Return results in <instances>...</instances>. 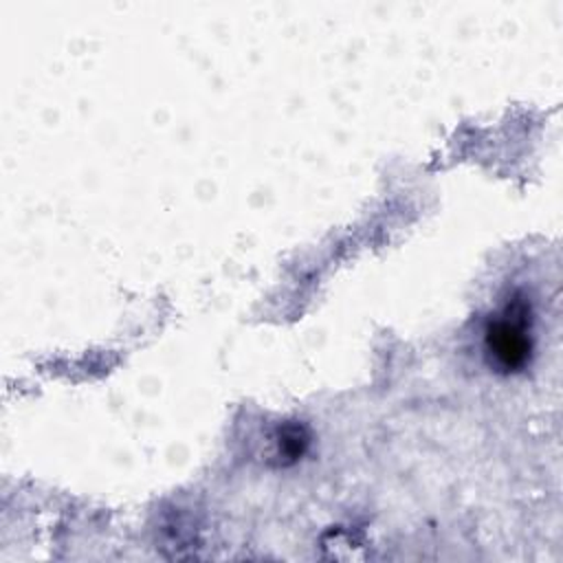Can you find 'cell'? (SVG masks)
I'll list each match as a JSON object with an SVG mask.
<instances>
[{
	"instance_id": "2",
	"label": "cell",
	"mask_w": 563,
	"mask_h": 563,
	"mask_svg": "<svg viewBox=\"0 0 563 563\" xmlns=\"http://www.w3.org/2000/svg\"><path fill=\"white\" fill-rule=\"evenodd\" d=\"M308 442H310V438H308V433H306V429L301 424H288L282 431L279 440H277L279 455H284L290 462H295V460H299L306 453Z\"/></svg>"
},
{
	"instance_id": "1",
	"label": "cell",
	"mask_w": 563,
	"mask_h": 563,
	"mask_svg": "<svg viewBox=\"0 0 563 563\" xmlns=\"http://www.w3.org/2000/svg\"><path fill=\"white\" fill-rule=\"evenodd\" d=\"M484 354L497 372H521L534 354L532 303L515 292L484 325Z\"/></svg>"
}]
</instances>
